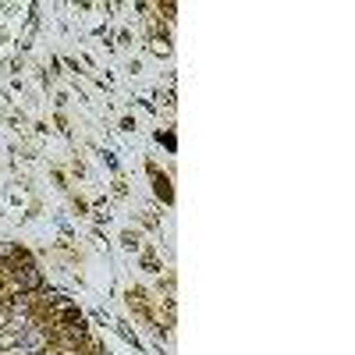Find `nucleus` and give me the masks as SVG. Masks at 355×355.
I'll use <instances>...</instances> for the list:
<instances>
[{
	"label": "nucleus",
	"mask_w": 355,
	"mask_h": 355,
	"mask_svg": "<svg viewBox=\"0 0 355 355\" xmlns=\"http://www.w3.org/2000/svg\"><path fill=\"white\" fill-rule=\"evenodd\" d=\"M50 345V338H46V331H40V327H28L25 334H21V341H18V355H36V352H43Z\"/></svg>",
	"instance_id": "nucleus-1"
},
{
	"label": "nucleus",
	"mask_w": 355,
	"mask_h": 355,
	"mask_svg": "<svg viewBox=\"0 0 355 355\" xmlns=\"http://www.w3.org/2000/svg\"><path fill=\"white\" fill-rule=\"evenodd\" d=\"M11 277H15V288L18 291H36L43 284V277H40V270H36L33 263H25V266H18V270H11Z\"/></svg>",
	"instance_id": "nucleus-2"
},
{
	"label": "nucleus",
	"mask_w": 355,
	"mask_h": 355,
	"mask_svg": "<svg viewBox=\"0 0 355 355\" xmlns=\"http://www.w3.org/2000/svg\"><path fill=\"white\" fill-rule=\"evenodd\" d=\"M36 355H53V352H50V348H43V352H36Z\"/></svg>",
	"instance_id": "nucleus-4"
},
{
	"label": "nucleus",
	"mask_w": 355,
	"mask_h": 355,
	"mask_svg": "<svg viewBox=\"0 0 355 355\" xmlns=\"http://www.w3.org/2000/svg\"><path fill=\"white\" fill-rule=\"evenodd\" d=\"M150 50L160 53V57H167V53H171V43H167L164 36H153V40H150Z\"/></svg>",
	"instance_id": "nucleus-3"
}]
</instances>
